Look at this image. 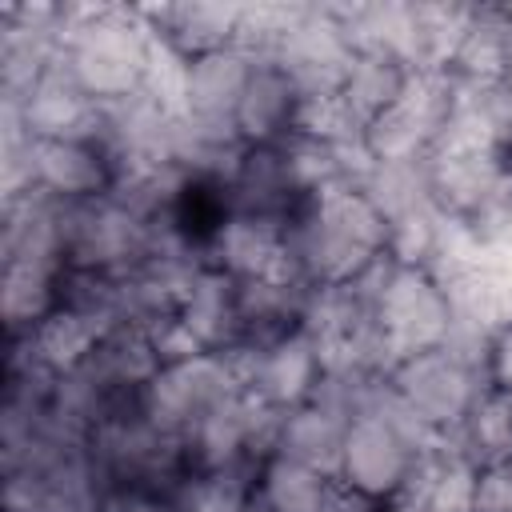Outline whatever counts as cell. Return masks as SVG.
<instances>
[{
  "label": "cell",
  "mask_w": 512,
  "mask_h": 512,
  "mask_svg": "<svg viewBox=\"0 0 512 512\" xmlns=\"http://www.w3.org/2000/svg\"><path fill=\"white\" fill-rule=\"evenodd\" d=\"M488 380L492 388L512 392V324H504L492 336V352H488Z\"/></svg>",
  "instance_id": "26"
},
{
  "label": "cell",
  "mask_w": 512,
  "mask_h": 512,
  "mask_svg": "<svg viewBox=\"0 0 512 512\" xmlns=\"http://www.w3.org/2000/svg\"><path fill=\"white\" fill-rule=\"evenodd\" d=\"M144 12V20L152 24V32L172 44L180 56L196 60L204 52H220L232 48L244 4H228V0H184V4H136Z\"/></svg>",
  "instance_id": "10"
},
{
  "label": "cell",
  "mask_w": 512,
  "mask_h": 512,
  "mask_svg": "<svg viewBox=\"0 0 512 512\" xmlns=\"http://www.w3.org/2000/svg\"><path fill=\"white\" fill-rule=\"evenodd\" d=\"M240 396L224 352H200L180 364H164L140 392V412L168 436L184 440L212 408Z\"/></svg>",
  "instance_id": "3"
},
{
  "label": "cell",
  "mask_w": 512,
  "mask_h": 512,
  "mask_svg": "<svg viewBox=\"0 0 512 512\" xmlns=\"http://www.w3.org/2000/svg\"><path fill=\"white\" fill-rule=\"evenodd\" d=\"M428 168H432V200H436V208L452 212V216H472L512 176V148L428 152Z\"/></svg>",
  "instance_id": "9"
},
{
  "label": "cell",
  "mask_w": 512,
  "mask_h": 512,
  "mask_svg": "<svg viewBox=\"0 0 512 512\" xmlns=\"http://www.w3.org/2000/svg\"><path fill=\"white\" fill-rule=\"evenodd\" d=\"M344 436H348V420L324 412L320 404H296L284 412V428H280V444L276 456H288L304 468H316L324 476L340 472V456H344Z\"/></svg>",
  "instance_id": "17"
},
{
  "label": "cell",
  "mask_w": 512,
  "mask_h": 512,
  "mask_svg": "<svg viewBox=\"0 0 512 512\" xmlns=\"http://www.w3.org/2000/svg\"><path fill=\"white\" fill-rule=\"evenodd\" d=\"M476 472L480 468L452 452L440 432V440L412 464L404 484L388 496V512H472Z\"/></svg>",
  "instance_id": "8"
},
{
  "label": "cell",
  "mask_w": 512,
  "mask_h": 512,
  "mask_svg": "<svg viewBox=\"0 0 512 512\" xmlns=\"http://www.w3.org/2000/svg\"><path fill=\"white\" fill-rule=\"evenodd\" d=\"M16 104L20 120L32 140H100V100H92L64 68L60 60L40 76V84L24 100H0Z\"/></svg>",
  "instance_id": "6"
},
{
  "label": "cell",
  "mask_w": 512,
  "mask_h": 512,
  "mask_svg": "<svg viewBox=\"0 0 512 512\" xmlns=\"http://www.w3.org/2000/svg\"><path fill=\"white\" fill-rule=\"evenodd\" d=\"M256 492V472L252 468H228V472H196L188 468L168 500L176 512H244Z\"/></svg>",
  "instance_id": "23"
},
{
  "label": "cell",
  "mask_w": 512,
  "mask_h": 512,
  "mask_svg": "<svg viewBox=\"0 0 512 512\" xmlns=\"http://www.w3.org/2000/svg\"><path fill=\"white\" fill-rule=\"evenodd\" d=\"M180 324L204 344V352H224L244 340V316H240V280L224 268L204 264L196 280L188 284L180 308Z\"/></svg>",
  "instance_id": "12"
},
{
  "label": "cell",
  "mask_w": 512,
  "mask_h": 512,
  "mask_svg": "<svg viewBox=\"0 0 512 512\" xmlns=\"http://www.w3.org/2000/svg\"><path fill=\"white\" fill-rule=\"evenodd\" d=\"M416 460H420L416 448L384 416H360L348 424L336 480L364 496L388 500L404 484V476L412 472Z\"/></svg>",
  "instance_id": "5"
},
{
  "label": "cell",
  "mask_w": 512,
  "mask_h": 512,
  "mask_svg": "<svg viewBox=\"0 0 512 512\" xmlns=\"http://www.w3.org/2000/svg\"><path fill=\"white\" fill-rule=\"evenodd\" d=\"M504 148H512V88H504Z\"/></svg>",
  "instance_id": "27"
},
{
  "label": "cell",
  "mask_w": 512,
  "mask_h": 512,
  "mask_svg": "<svg viewBox=\"0 0 512 512\" xmlns=\"http://www.w3.org/2000/svg\"><path fill=\"white\" fill-rule=\"evenodd\" d=\"M360 192L372 200V208L388 224L436 208L428 156H416V160H376L372 172H368V180L360 184Z\"/></svg>",
  "instance_id": "19"
},
{
  "label": "cell",
  "mask_w": 512,
  "mask_h": 512,
  "mask_svg": "<svg viewBox=\"0 0 512 512\" xmlns=\"http://www.w3.org/2000/svg\"><path fill=\"white\" fill-rule=\"evenodd\" d=\"M408 80H412V72L396 56H388V52H352L340 96L368 124L372 116H380V112H388L392 104L404 100Z\"/></svg>",
  "instance_id": "20"
},
{
  "label": "cell",
  "mask_w": 512,
  "mask_h": 512,
  "mask_svg": "<svg viewBox=\"0 0 512 512\" xmlns=\"http://www.w3.org/2000/svg\"><path fill=\"white\" fill-rule=\"evenodd\" d=\"M372 320L384 328V336L396 344V352L404 360L408 352L436 348L444 340L452 308H448L444 288L424 268H400L396 264L388 288L380 292V300L372 308Z\"/></svg>",
  "instance_id": "4"
},
{
  "label": "cell",
  "mask_w": 512,
  "mask_h": 512,
  "mask_svg": "<svg viewBox=\"0 0 512 512\" xmlns=\"http://www.w3.org/2000/svg\"><path fill=\"white\" fill-rule=\"evenodd\" d=\"M100 340H104V336H100V328H96L92 320H84V316L72 312V308H60V304L28 332L32 352H36L40 364L52 368L56 376L84 368V364L96 356Z\"/></svg>",
  "instance_id": "21"
},
{
  "label": "cell",
  "mask_w": 512,
  "mask_h": 512,
  "mask_svg": "<svg viewBox=\"0 0 512 512\" xmlns=\"http://www.w3.org/2000/svg\"><path fill=\"white\" fill-rule=\"evenodd\" d=\"M472 512H512V464H496V468L476 472Z\"/></svg>",
  "instance_id": "24"
},
{
  "label": "cell",
  "mask_w": 512,
  "mask_h": 512,
  "mask_svg": "<svg viewBox=\"0 0 512 512\" xmlns=\"http://www.w3.org/2000/svg\"><path fill=\"white\" fill-rule=\"evenodd\" d=\"M296 88L292 80L284 76V68L276 64H256L252 68V80L244 88V100L236 108V128L244 136L248 148H268V144H280L292 136V124H296Z\"/></svg>",
  "instance_id": "14"
},
{
  "label": "cell",
  "mask_w": 512,
  "mask_h": 512,
  "mask_svg": "<svg viewBox=\"0 0 512 512\" xmlns=\"http://www.w3.org/2000/svg\"><path fill=\"white\" fill-rule=\"evenodd\" d=\"M284 240H288V220L280 216L224 212L204 236V260L236 280H260L280 268Z\"/></svg>",
  "instance_id": "7"
},
{
  "label": "cell",
  "mask_w": 512,
  "mask_h": 512,
  "mask_svg": "<svg viewBox=\"0 0 512 512\" xmlns=\"http://www.w3.org/2000/svg\"><path fill=\"white\" fill-rule=\"evenodd\" d=\"M32 176L60 200H96L112 188V160L92 140H32Z\"/></svg>",
  "instance_id": "11"
},
{
  "label": "cell",
  "mask_w": 512,
  "mask_h": 512,
  "mask_svg": "<svg viewBox=\"0 0 512 512\" xmlns=\"http://www.w3.org/2000/svg\"><path fill=\"white\" fill-rule=\"evenodd\" d=\"M64 268H44L28 260H4L0 268V316L8 336H28L60 304Z\"/></svg>",
  "instance_id": "18"
},
{
  "label": "cell",
  "mask_w": 512,
  "mask_h": 512,
  "mask_svg": "<svg viewBox=\"0 0 512 512\" xmlns=\"http://www.w3.org/2000/svg\"><path fill=\"white\" fill-rule=\"evenodd\" d=\"M104 512H176L164 492H144V488H116L104 504Z\"/></svg>",
  "instance_id": "25"
},
{
  "label": "cell",
  "mask_w": 512,
  "mask_h": 512,
  "mask_svg": "<svg viewBox=\"0 0 512 512\" xmlns=\"http://www.w3.org/2000/svg\"><path fill=\"white\" fill-rule=\"evenodd\" d=\"M392 388L396 396L436 432H448L456 428L468 408L480 400L488 384V376L472 364H464L456 352H448L444 344L436 348H420V352H408L396 368H392Z\"/></svg>",
  "instance_id": "2"
},
{
  "label": "cell",
  "mask_w": 512,
  "mask_h": 512,
  "mask_svg": "<svg viewBox=\"0 0 512 512\" xmlns=\"http://www.w3.org/2000/svg\"><path fill=\"white\" fill-rule=\"evenodd\" d=\"M336 476L304 468L288 456H272L256 472V496L276 512H328Z\"/></svg>",
  "instance_id": "22"
},
{
  "label": "cell",
  "mask_w": 512,
  "mask_h": 512,
  "mask_svg": "<svg viewBox=\"0 0 512 512\" xmlns=\"http://www.w3.org/2000/svg\"><path fill=\"white\" fill-rule=\"evenodd\" d=\"M252 60L240 48H220L188 60L184 76V112L204 124H236V108L252 80Z\"/></svg>",
  "instance_id": "13"
},
{
  "label": "cell",
  "mask_w": 512,
  "mask_h": 512,
  "mask_svg": "<svg viewBox=\"0 0 512 512\" xmlns=\"http://www.w3.org/2000/svg\"><path fill=\"white\" fill-rule=\"evenodd\" d=\"M68 28L60 48V68L92 96L120 100L140 92L148 56H152V24L136 4H64Z\"/></svg>",
  "instance_id": "1"
},
{
  "label": "cell",
  "mask_w": 512,
  "mask_h": 512,
  "mask_svg": "<svg viewBox=\"0 0 512 512\" xmlns=\"http://www.w3.org/2000/svg\"><path fill=\"white\" fill-rule=\"evenodd\" d=\"M448 448L460 452L472 468L512 464V392L484 388L468 416L444 432Z\"/></svg>",
  "instance_id": "16"
},
{
  "label": "cell",
  "mask_w": 512,
  "mask_h": 512,
  "mask_svg": "<svg viewBox=\"0 0 512 512\" xmlns=\"http://www.w3.org/2000/svg\"><path fill=\"white\" fill-rule=\"evenodd\" d=\"M244 512H276V508H268V504H264V500L252 492V500H248V508H244Z\"/></svg>",
  "instance_id": "28"
},
{
  "label": "cell",
  "mask_w": 512,
  "mask_h": 512,
  "mask_svg": "<svg viewBox=\"0 0 512 512\" xmlns=\"http://www.w3.org/2000/svg\"><path fill=\"white\" fill-rule=\"evenodd\" d=\"M188 468L196 472H228V468H252L260 464L248 456V396H228L220 408H212L188 436H184Z\"/></svg>",
  "instance_id": "15"
}]
</instances>
